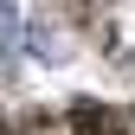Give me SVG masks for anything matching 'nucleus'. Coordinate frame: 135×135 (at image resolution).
<instances>
[{
	"mask_svg": "<svg viewBox=\"0 0 135 135\" xmlns=\"http://www.w3.org/2000/svg\"><path fill=\"white\" fill-rule=\"evenodd\" d=\"M90 26L103 39V52L135 71V0H90Z\"/></svg>",
	"mask_w": 135,
	"mask_h": 135,
	"instance_id": "f257e3e1",
	"label": "nucleus"
},
{
	"mask_svg": "<svg viewBox=\"0 0 135 135\" xmlns=\"http://www.w3.org/2000/svg\"><path fill=\"white\" fill-rule=\"evenodd\" d=\"M52 135H122V129L97 122V116H52Z\"/></svg>",
	"mask_w": 135,
	"mask_h": 135,
	"instance_id": "f03ea898",
	"label": "nucleus"
}]
</instances>
